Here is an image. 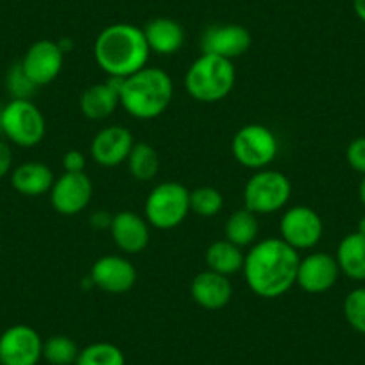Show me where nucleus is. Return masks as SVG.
Returning <instances> with one entry per match:
<instances>
[{"label": "nucleus", "mask_w": 365, "mask_h": 365, "mask_svg": "<svg viewBox=\"0 0 365 365\" xmlns=\"http://www.w3.org/2000/svg\"><path fill=\"white\" fill-rule=\"evenodd\" d=\"M299 262V251L285 240L265 238L251 245L242 272L251 292L263 299H276L296 285Z\"/></svg>", "instance_id": "nucleus-1"}, {"label": "nucleus", "mask_w": 365, "mask_h": 365, "mask_svg": "<svg viewBox=\"0 0 365 365\" xmlns=\"http://www.w3.org/2000/svg\"><path fill=\"white\" fill-rule=\"evenodd\" d=\"M150 48L143 29L133 24H113L101 31L93 45V58L113 79H125L145 68Z\"/></svg>", "instance_id": "nucleus-2"}, {"label": "nucleus", "mask_w": 365, "mask_h": 365, "mask_svg": "<svg viewBox=\"0 0 365 365\" xmlns=\"http://www.w3.org/2000/svg\"><path fill=\"white\" fill-rule=\"evenodd\" d=\"M174 83L165 70L145 66L120 79V106L138 120H153L168 110Z\"/></svg>", "instance_id": "nucleus-3"}, {"label": "nucleus", "mask_w": 365, "mask_h": 365, "mask_svg": "<svg viewBox=\"0 0 365 365\" xmlns=\"http://www.w3.org/2000/svg\"><path fill=\"white\" fill-rule=\"evenodd\" d=\"M237 81L235 65L230 59L213 54H201L187 70L185 86L188 96L197 103H220L231 93Z\"/></svg>", "instance_id": "nucleus-4"}, {"label": "nucleus", "mask_w": 365, "mask_h": 365, "mask_svg": "<svg viewBox=\"0 0 365 365\" xmlns=\"http://www.w3.org/2000/svg\"><path fill=\"white\" fill-rule=\"evenodd\" d=\"M190 213V190L178 181L156 185L145 199V220L160 231L175 230Z\"/></svg>", "instance_id": "nucleus-5"}, {"label": "nucleus", "mask_w": 365, "mask_h": 365, "mask_svg": "<svg viewBox=\"0 0 365 365\" xmlns=\"http://www.w3.org/2000/svg\"><path fill=\"white\" fill-rule=\"evenodd\" d=\"M292 195L290 179L283 172L262 168L247 179L244 187V208L255 215H269L287 206Z\"/></svg>", "instance_id": "nucleus-6"}, {"label": "nucleus", "mask_w": 365, "mask_h": 365, "mask_svg": "<svg viewBox=\"0 0 365 365\" xmlns=\"http://www.w3.org/2000/svg\"><path fill=\"white\" fill-rule=\"evenodd\" d=\"M47 133L40 108L29 99H11L2 108V135L19 147H36Z\"/></svg>", "instance_id": "nucleus-7"}, {"label": "nucleus", "mask_w": 365, "mask_h": 365, "mask_svg": "<svg viewBox=\"0 0 365 365\" xmlns=\"http://www.w3.org/2000/svg\"><path fill=\"white\" fill-rule=\"evenodd\" d=\"M279 143L276 135L263 124H247L238 129L231 142L233 158L245 168L262 170L278 156Z\"/></svg>", "instance_id": "nucleus-8"}, {"label": "nucleus", "mask_w": 365, "mask_h": 365, "mask_svg": "<svg viewBox=\"0 0 365 365\" xmlns=\"http://www.w3.org/2000/svg\"><path fill=\"white\" fill-rule=\"evenodd\" d=\"M279 233L296 251L314 249L321 242L324 233V224L321 215L310 206H294L283 213L279 220Z\"/></svg>", "instance_id": "nucleus-9"}, {"label": "nucleus", "mask_w": 365, "mask_h": 365, "mask_svg": "<svg viewBox=\"0 0 365 365\" xmlns=\"http://www.w3.org/2000/svg\"><path fill=\"white\" fill-rule=\"evenodd\" d=\"M41 358L43 339L31 326H9L0 335V365H38Z\"/></svg>", "instance_id": "nucleus-10"}, {"label": "nucleus", "mask_w": 365, "mask_h": 365, "mask_svg": "<svg viewBox=\"0 0 365 365\" xmlns=\"http://www.w3.org/2000/svg\"><path fill=\"white\" fill-rule=\"evenodd\" d=\"M51 205L59 215H79L93 195V182L86 172H63L51 188Z\"/></svg>", "instance_id": "nucleus-11"}, {"label": "nucleus", "mask_w": 365, "mask_h": 365, "mask_svg": "<svg viewBox=\"0 0 365 365\" xmlns=\"http://www.w3.org/2000/svg\"><path fill=\"white\" fill-rule=\"evenodd\" d=\"M138 279L135 265L124 256L108 255L97 259L90 270V283L108 294H125Z\"/></svg>", "instance_id": "nucleus-12"}, {"label": "nucleus", "mask_w": 365, "mask_h": 365, "mask_svg": "<svg viewBox=\"0 0 365 365\" xmlns=\"http://www.w3.org/2000/svg\"><path fill=\"white\" fill-rule=\"evenodd\" d=\"M20 63L38 88L47 86L61 73L65 52L59 47L58 41L38 40L36 43L27 48L26 56Z\"/></svg>", "instance_id": "nucleus-13"}, {"label": "nucleus", "mask_w": 365, "mask_h": 365, "mask_svg": "<svg viewBox=\"0 0 365 365\" xmlns=\"http://www.w3.org/2000/svg\"><path fill=\"white\" fill-rule=\"evenodd\" d=\"M339 276L340 267L335 256L328 252H310L301 258L296 285L308 294H324L336 285Z\"/></svg>", "instance_id": "nucleus-14"}, {"label": "nucleus", "mask_w": 365, "mask_h": 365, "mask_svg": "<svg viewBox=\"0 0 365 365\" xmlns=\"http://www.w3.org/2000/svg\"><path fill=\"white\" fill-rule=\"evenodd\" d=\"M251 33L238 24H222L212 26L202 33L201 48L202 54H213L224 59L240 58L251 48Z\"/></svg>", "instance_id": "nucleus-15"}, {"label": "nucleus", "mask_w": 365, "mask_h": 365, "mask_svg": "<svg viewBox=\"0 0 365 365\" xmlns=\"http://www.w3.org/2000/svg\"><path fill=\"white\" fill-rule=\"evenodd\" d=\"M135 145L131 131L124 125H108L101 129L90 143V156L101 167H118L125 163Z\"/></svg>", "instance_id": "nucleus-16"}, {"label": "nucleus", "mask_w": 365, "mask_h": 365, "mask_svg": "<svg viewBox=\"0 0 365 365\" xmlns=\"http://www.w3.org/2000/svg\"><path fill=\"white\" fill-rule=\"evenodd\" d=\"M110 233L115 245L125 255L142 252L150 240L149 222L131 210H124L113 215Z\"/></svg>", "instance_id": "nucleus-17"}, {"label": "nucleus", "mask_w": 365, "mask_h": 365, "mask_svg": "<svg viewBox=\"0 0 365 365\" xmlns=\"http://www.w3.org/2000/svg\"><path fill=\"white\" fill-rule=\"evenodd\" d=\"M190 296L194 303H197L205 310L217 312L230 304L233 297V285L227 276L206 269L192 279Z\"/></svg>", "instance_id": "nucleus-18"}, {"label": "nucleus", "mask_w": 365, "mask_h": 365, "mask_svg": "<svg viewBox=\"0 0 365 365\" xmlns=\"http://www.w3.org/2000/svg\"><path fill=\"white\" fill-rule=\"evenodd\" d=\"M81 111L90 120H104L120 106V79L110 77L108 83L93 84L83 91L79 101Z\"/></svg>", "instance_id": "nucleus-19"}, {"label": "nucleus", "mask_w": 365, "mask_h": 365, "mask_svg": "<svg viewBox=\"0 0 365 365\" xmlns=\"http://www.w3.org/2000/svg\"><path fill=\"white\" fill-rule=\"evenodd\" d=\"M54 172L40 161H27L19 165L11 174V185L19 194L26 197H38L51 192L54 185Z\"/></svg>", "instance_id": "nucleus-20"}, {"label": "nucleus", "mask_w": 365, "mask_h": 365, "mask_svg": "<svg viewBox=\"0 0 365 365\" xmlns=\"http://www.w3.org/2000/svg\"><path fill=\"white\" fill-rule=\"evenodd\" d=\"M150 52L158 56H172L185 43V29L172 19H154L143 29Z\"/></svg>", "instance_id": "nucleus-21"}, {"label": "nucleus", "mask_w": 365, "mask_h": 365, "mask_svg": "<svg viewBox=\"0 0 365 365\" xmlns=\"http://www.w3.org/2000/svg\"><path fill=\"white\" fill-rule=\"evenodd\" d=\"M336 263L340 272L354 282H365V237L360 233H349L340 240L336 247Z\"/></svg>", "instance_id": "nucleus-22"}, {"label": "nucleus", "mask_w": 365, "mask_h": 365, "mask_svg": "<svg viewBox=\"0 0 365 365\" xmlns=\"http://www.w3.org/2000/svg\"><path fill=\"white\" fill-rule=\"evenodd\" d=\"M245 255L242 247L235 245L230 240H217L206 249L205 262L206 267L213 272H219L222 276H233V274L240 272L244 269Z\"/></svg>", "instance_id": "nucleus-23"}, {"label": "nucleus", "mask_w": 365, "mask_h": 365, "mask_svg": "<svg viewBox=\"0 0 365 365\" xmlns=\"http://www.w3.org/2000/svg\"><path fill=\"white\" fill-rule=\"evenodd\" d=\"M224 233H226V240L233 242L238 247H251L258 237V219L247 208L237 210L227 217Z\"/></svg>", "instance_id": "nucleus-24"}, {"label": "nucleus", "mask_w": 365, "mask_h": 365, "mask_svg": "<svg viewBox=\"0 0 365 365\" xmlns=\"http://www.w3.org/2000/svg\"><path fill=\"white\" fill-rule=\"evenodd\" d=\"M128 167L133 178L138 179V181H153L158 175V172H160V156H158V150L145 142H135L131 153H129Z\"/></svg>", "instance_id": "nucleus-25"}, {"label": "nucleus", "mask_w": 365, "mask_h": 365, "mask_svg": "<svg viewBox=\"0 0 365 365\" xmlns=\"http://www.w3.org/2000/svg\"><path fill=\"white\" fill-rule=\"evenodd\" d=\"M76 365H125V356L111 342H93L79 351Z\"/></svg>", "instance_id": "nucleus-26"}, {"label": "nucleus", "mask_w": 365, "mask_h": 365, "mask_svg": "<svg viewBox=\"0 0 365 365\" xmlns=\"http://www.w3.org/2000/svg\"><path fill=\"white\" fill-rule=\"evenodd\" d=\"M79 351L76 340L66 335H54L43 340V358L51 365H76Z\"/></svg>", "instance_id": "nucleus-27"}, {"label": "nucleus", "mask_w": 365, "mask_h": 365, "mask_svg": "<svg viewBox=\"0 0 365 365\" xmlns=\"http://www.w3.org/2000/svg\"><path fill=\"white\" fill-rule=\"evenodd\" d=\"M224 208V197L217 188L199 187L190 192V212L195 215L212 219L217 217Z\"/></svg>", "instance_id": "nucleus-28"}, {"label": "nucleus", "mask_w": 365, "mask_h": 365, "mask_svg": "<svg viewBox=\"0 0 365 365\" xmlns=\"http://www.w3.org/2000/svg\"><path fill=\"white\" fill-rule=\"evenodd\" d=\"M344 317L354 331L365 335V287L347 294L344 299Z\"/></svg>", "instance_id": "nucleus-29"}, {"label": "nucleus", "mask_w": 365, "mask_h": 365, "mask_svg": "<svg viewBox=\"0 0 365 365\" xmlns=\"http://www.w3.org/2000/svg\"><path fill=\"white\" fill-rule=\"evenodd\" d=\"M6 86H8L9 96L13 99H29L34 96V91L38 90L36 84L33 83L29 76L24 70L22 63H16L9 68L8 76H6Z\"/></svg>", "instance_id": "nucleus-30"}, {"label": "nucleus", "mask_w": 365, "mask_h": 365, "mask_svg": "<svg viewBox=\"0 0 365 365\" xmlns=\"http://www.w3.org/2000/svg\"><path fill=\"white\" fill-rule=\"evenodd\" d=\"M346 160L354 172L365 175V136L351 140L346 149Z\"/></svg>", "instance_id": "nucleus-31"}, {"label": "nucleus", "mask_w": 365, "mask_h": 365, "mask_svg": "<svg viewBox=\"0 0 365 365\" xmlns=\"http://www.w3.org/2000/svg\"><path fill=\"white\" fill-rule=\"evenodd\" d=\"M61 165L65 172H84V167H86V156H84L81 150L70 149L63 154Z\"/></svg>", "instance_id": "nucleus-32"}, {"label": "nucleus", "mask_w": 365, "mask_h": 365, "mask_svg": "<svg viewBox=\"0 0 365 365\" xmlns=\"http://www.w3.org/2000/svg\"><path fill=\"white\" fill-rule=\"evenodd\" d=\"M11 167H13L11 147L0 140V179L6 178V175L11 172Z\"/></svg>", "instance_id": "nucleus-33"}, {"label": "nucleus", "mask_w": 365, "mask_h": 365, "mask_svg": "<svg viewBox=\"0 0 365 365\" xmlns=\"http://www.w3.org/2000/svg\"><path fill=\"white\" fill-rule=\"evenodd\" d=\"M111 222H113V215H111L110 212H106V210H99V212L91 213L90 217V226L93 227V230H110Z\"/></svg>", "instance_id": "nucleus-34"}, {"label": "nucleus", "mask_w": 365, "mask_h": 365, "mask_svg": "<svg viewBox=\"0 0 365 365\" xmlns=\"http://www.w3.org/2000/svg\"><path fill=\"white\" fill-rule=\"evenodd\" d=\"M353 8L358 19L365 22V0H353Z\"/></svg>", "instance_id": "nucleus-35"}, {"label": "nucleus", "mask_w": 365, "mask_h": 365, "mask_svg": "<svg viewBox=\"0 0 365 365\" xmlns=\"http://www.w3.org/2000/svg\"><path fill=\"white\" fill-rule=\"evenodd\" d=\"M356 233L364 235L365 237V217H361L360 220H358V227H356Z\"/></svg>", "instance_id": "nucleus-36"}, {"label": "nucleus", "mask_w": 365, "mask_h": 365, "mask_svg": "<svg viewBox=\"0 0 365 365\" xmlns=\"http://www.w3.org/2000/svg\"><path fill=\"white\" fill-rule=\"evenodd\" d=\"M360 201H361V205L365 206V175H364V181H361V185H360Z\"/></svg>", "instance_id": "nucleus-37"}, {"label": "nucleus", "mask_w": 365, "mask_h": 365, "mask_svg": "<svg viewBox=\"0 0 365 365\" xmlns=\"http://www.w3.org/2000/svg\"><path fill=\"white\" fill-rule=\"evenodd\" d=\"M0 136H4L2 135V108H0Z\"/></svg>", "instance_id": "nucleus-38"}, {"label": "nucleus", "mask_w": 365, "mask_h": 365, "mask_svg": "<svg viewBox=\"0 0 365 365\" xmlns=\"http://www.w3.org/2000/svg\"><path fill=\"white\" fill-rule=\"evenodd\" d=\"M0 252H2V247H0Z\"/></svg>", "instance_id": "nucleus-39"}]
</instances>
